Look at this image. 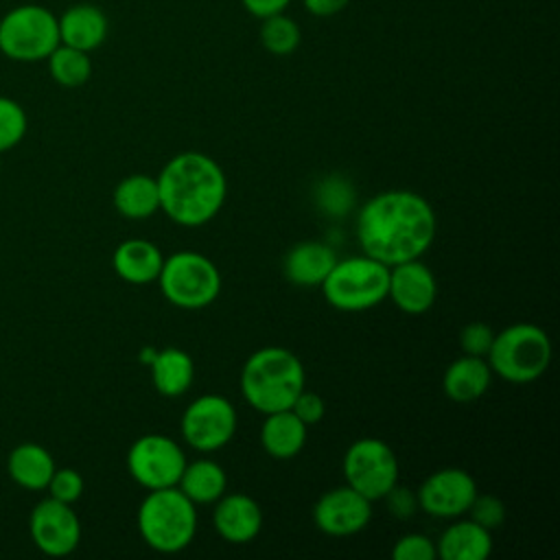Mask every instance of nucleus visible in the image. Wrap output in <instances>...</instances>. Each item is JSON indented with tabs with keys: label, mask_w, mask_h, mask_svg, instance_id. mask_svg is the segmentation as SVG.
Instances as JSON below:
<instances>
[{
	"label": "nucleus",
	"mask_w": 560,
	"mask_h": 560,
	"mask_svg": "<svg viewBox=\"0 0 560 560\" xmlns=\"http://www.w3.org/2000/svg\"><path fill=\"white\" fill-rule=\"evenodd\" d=\"M438 219L431 203L413 190H385L357 212L361 252L387 267L420 258L433 243Z\"/></svg>",
	"instance_id": "obj_1"
},
{
	"label": "nucleus",
	"mask_w": 560,
	"mask_h": 560,
	"mask_svg": "<svg viewBox=\"0 0 560 560\" xmlns=\"http://www.w3.org/2000/svg\"><path fill=\"white\" fill-rule=\"evenodd\" d=\"M160 210L184 228L214 219L228 197V179L219 162L199 151L173 155L155 177Z\"/></svg>",
	"instance_id": "obj_2"
},
{
	"label": "nucleus",
	"mask_w": 560,
	"mask_h": 560,
	"mask_svg": "<svg viewBox=\"0 0 560 560\" xmlns=\"http://www.w3.org/2000/svg\"><path fill=\"white\" fill-rule=\"evenodd\" d=\"M304 365L295 352L267 346L247 357L241 370V394L245 402L260 411L273 413L289 409L304 389Z\"/></svg>",
	"instance_id": "obj_3"
},
{
	"label": "nucleus",
	"mask_w": 560,
	"mask_h": 560,
	"mask_svg": "<svg viewBox=\"0 0 560 560\" xmlns=\"http://www.w3.org/2000/svg\"><path fill=\"white\" fill-rule=\"evenodd\" d=\"M138 532L151 549L177 553L197 534V508L177 486L149 490L138 508Z\"/></svg>",
	"instance_id": "obj_4"
},
{
	"label": "nucleus",
	"mask_w": 560,
	"mask_h": 560,
	"mask_svg": "<svg viewBox=\"0 0 560 560\" xmlns=\"http://www.w3.org/2000/svg\"><path fill=\"white\" fill-rule=\"evenodd\" d=\"M486 361L508 383H532L549 368L551 341L536 324H512L494 332Z\"/></svg>",
	"instance_id": "obj_5"
},
{
	"label": "nucleus",
	"mask_w": 560,
	"mask_h": 560,
	"mask_svg": "<svg viewBox=\"0 0 560 560\" xmlns=\"http://www.w3.org/2000/svg\"><path fill=\"white\" fill-rule=\"evenodd\" d=\"M389 267L361 254L335 260L322 287L324 300L346 313L368 311L387 298Z\"/></svg>",
	"instance_id": "obj_6"
},
{
	"label": "nucleus",
	"mask_w": 560,
	"mask_h": 560,
	"mask_svg": "<svg viewBox=\"0 0 560 560\" xmlns=\"http://www.w3.org/2000/svg\"><path fill=\"white\" fill-rule=\"evenodd\" d=\"M162 295L179 308L197 311L212 304L221 291L217 265L199 252H175L164 258L158 276Z\"/></svg>",
	"instance_id": "obj_7"
},
{
	"label": "nucleus",
	"mask_w": 560,
	"mask_h": 560,
	"mask_svg": "<svg viewBox=\"0 0 560 560\" xmlns=\"http://www.w3.org/2000/svg\"><path fill=\"white\" fill-rule=\"evenodd\" d=\"M59 44V22L46 7L20 4L0 20V52L13 61H42Z\"/></svg>",
	"instance_id": "obj_8"
},
{
	"label": "nucleus",
	"mask_w": 560,
	"mask_h": 560,
	"mask_svg": "<svg viewBox=\"0 0 560 560\" xmlns=\"http://www.w3.org/2000/svg\"><path fill=\"white\" fill-rule=\"evenodd\" d=\"M343 479L370 501L383 499L398 483V459L389 444L378 438L354 440L341 462Z\"/></svg>",
	"instance_id": "obj_9"
},
{
	"label": "nucleus",
	"mask_w": 560,
	"mask_h": 560,
	"mask_svg": "<svg viewBox=\"0 0 560 560\" xmlns=\"http://www.w3.org/2000/svg\"><path fill=\"white\" fill-rule=\"evenodd\" d=\"M184 466L186 455L182 446L162 433H147L127 451V470L147 490L177 486Z\"/></svg>",
	"instance_id": "obj_10"
},
{
	"label": "nucleus",
	"mask_w": 560,
	"mask_h": 560,
	"mask_svg": "<svg viewBox=\"0 0 560 560\" xmlns=\"http://www.w3.org/2000/svg\"><path fill=\"white\" fill-rule=\"evenodd\" d=\"M182 438L199 453L223 448L236 431V409L219 394H203L195 398L182 413Z\"/></svg>",
	"instance_id": "obj_11"
},
{
	"label": "nucleus",
	"mask_w": 560,
	"mask_h": 560,
	"mask_svg": "<svg viewBox=\"0 0 560 560\" xmlns=\"http://www.w3.org/2000/svg\"><path fill=\"white\" fill-rule=\"evenodd\" d=\"M33 545L52 558L70 556L81 542V521L70 503L52 497L42 499L28 514Z\"/></svg>",
	"instance_id": "obj_12"
},
{
	"label": "nucleus",
	"mask_w": 560,
	"mask_h": 560,
	"mask_svg": "<svg viewBox=\"0 0 560 560\" xmlns=\"http://www.w3.org/2000/svg\"><path fill=\"white\" fill-rule=\"evenodd\" d=\"M416 497L422 512L438 518H455L468 512L477 497V483L464 468H442L420 483Z\"/></svg>",
	"instance_id": "obj_13"
},
{
	"label": "nucleus",
	"mask_w": 560,
	"mask_h": 560,
	"mask_svg": "<svg viewBox=\"0 0 560 560\" xmlns=\"http://www.w3.org/2000/svg\"><path fill=\"white\" fill-rule=\"evenodd\" d=\"M372 518V501L354 488L339 486L324 492L313 505V521L328 536H352L368 527Z\"/></svg>",
	"instance_id": "obj_14"
},
{
	"label": "nucleus",
	"mask_w": 560,
	"mask_h": 560,
	"mask_svg": "<svg viewBox=\"0 0 560 560\" xmlns=\"http://www.w3.org/2000/svg\"><path fill=\"white\" fill-rule=\"evenodd\" d=\"M387 298L407 315H422L427 313L438 298V280L433 271L416 260L398 262L389 267V284Z\"/></svg>",
	"instance_id": "obj_15"
},
{
	"label": "nucleus",
	"mask_w": 560,
	"mask_h": 560,
	"mask_svg": "<svg viewBox=\"0 0 560 560\" xmlns=\"http://www.w3.org/2000/svg\"><path fill=\"white\" fill-rule=\"evenodd\" d=\"M212 525L223 540L232 545H245L260 534L262 510L258 501L247 494H223L221 499L214 501Z\"/></svg>",
	"instance_id": "obj_16"
},
{
	"label": "nucleus",
	"mask_w": 560,
	"mask_h": 560,
	"mask_svg": "<svg viewBox=\"0 0 560 560\" xmlns=\"http://www.w3.org/2000/svg\"><path fill=\"white\" fill-rule=\"evenodd\" d=\"M337 254L322 241H302L289 249L282 269L291 284L319 287L326 273L332 269Z\"/></svg>",
	"instance_id": "obj_17"
},
{
	"label": "nucleus",
	"mask_w": 560,
	"mask_h": 560,
	"mask_svg": "<svg viewBox=\"0 0 560 560\" xmlns=\"http://www.w3.org/2000/svg\"><path fill=\"white\" fill-rule=\"evenodd\" d=\"M162 262V252L147 238H127L114 249L112 256V267L116 276L129 284L155 282Z\"/></svg>",
	"instance_id": "obj_18"
},
{
	"label": "nucleus",
	"mask_w": 560,
	"mask_h": 560,
	"mask_svg": "<svg viewBox=\"0 0 560 560\" xmlns=\"http://www.w3.org/2000/svg\"><path fill=\"white\" fill-rule=\"evenodd\" d=\"M492 383V370L486 357L464 354L448 363L442 376V389L453 402H475Z\"/></svg>",
	"instance_id": "obj_19"
},
{
	"label": "nucleus",
	"mask_w": 560,
	"mask_h": 560,
	"mask_svg": "<svg viewBox=\"0 0 560 560\" xmlns=\"http://www.w3.org/2000/svg\"><path fill=\"white\" fill-rule=\"evenodd\" d=\"M57 22L59 42L85 52L98 48L107 37V18L96 4H74Z\"/></svg>",
	"instance_id": "obj_20"
},
{
	"label": "nucleus",
	"mask_w": 560,
	"mask_h": 560,
	"mask_svg": "<svg viewBox=\"0 0 560 560\" xmlns=\"http://www.w3.org/2000/svg\"><path fill=\"white\" fill-rule=\"evenodd\" d=\"M492 551V532L472 518L448 525L435 545L442 560H486Z\"/></svg>",
	"instance_id": "obj_21"
},
{
	"label": "nucleus",
	"mask_w": 560,
	"mask_h": 560,
	"mask_svg": "<svg viewBox=\"0 0 560 560\" xmlns=\"http://www.w3.org/2000/svg\"><path fill=\"white\" fill-rule=\"evenodd\" d=\"M306 431L308 427L291 409L265 413L260 444L273 459H291L304 448Z\"/></svg>",
	"instance_id": "obj_22"
},
{
	"label": "nucleus",
	"mask_w": 560,
	"mask_h": 560,
	"mask_svg": "<svg viewBox=\"0 0 560 560\" xmlns=\"http://www.w3.org/2000/svg\"><path fill=\"white\" fill-rule=\"evenodd\" d=\"M55 459L48 448L35 442L18 444L9 457H7V472L11 481L24 490H46L52 472H55Z\"/></svg>",
	"instance_id": "obj_23"
},
{
	"label": "nucleus",
	"mask_w": 560,
	"mask_h": 560,
	"mask_svg": "<svg viewBox=\"0 0 560 560\" xmlns=\"http://www.w3.org/2000/svg\"><path fill=\"white\" fill-rule=\"evenodd\" d=\"M149 368L153 387L166 398H177L186 394L195 378L192 357L182 348H164L155 352Z\"/></svg>",
	"instance_id": "obj_24"
},
{
	"label": "nucleus",
	"mask_w": 560,
	"mask_h": 560,
	"mask_svg": "<svg viewBox=\"0 0 560 560\" xmlns=\"http://www.w3.org/2000/svg\"><path fill=\"white\" fill-rule=\"evenodd\" d=\"M177 488L195 503V505H208L221 499L228 490V477L221 464L212 459H195L186 462L182 477L177 481Z\"/></svg>",
	"instance_id": "obj_25"
},
{
	"label": "nucleus",
	"mask_w": 560,
	"mask_h": 560,
	"mask_svg": "<svg viewBox=\"0 0 560 560\" xmlns=\"http://www.w3.org/2000/svg\"><path fill=\"white\" fill-rule=\"evenodd\" d=\"M114 208L127 219H149L160 210L158 182L151 175L133 173L120 179L114 188Z\"/></svg>",
	"instance_id": "obj_26"
},
{
	"label": "nucleus",
	"mask_w": 560,
	"mask_h": 560,
	"mask_svg": "<svg viewBox=\"0 0 560 560\" xmlns=\"http://www.w3.org/2000/svg\"><path fill=\"white\" fill-rule=\"evenodd\" d=\"M46 59L50 77L63 88H79L92 74V61L85 50L59 44Z\"/></svg>",
	"instance_id": "obj_27"
},
{
	"label": "nucleus",
	"mask_w": 560,
	"mask_h": 560,
	"mask_svg": "<svg viewBox=\"0 0 560 560\" xmlns=\"http://www.w3.org/2000/svg\"><path fill=\"white\" fill-rule=\"evenodd\" d=\"M260 26V42L271 55H291L300 44V28L298 24L282 15L273 13L269 18H262Z\"/></svg>",
	"instance_id": "obj_28"
},
{
	"label": "nucleus",
	"mask_w": 560,
	"mask_h": 560,
	"mask_svg": "<svg viewBox=\"0 0 560 560\" xmlns=\"http://www.w3.org/2000/svg\"><path fill=\"white\" fill-rule=\"evenodd\" d=\"M315 203L328 217H346L348 210L354 206V188L341 175H330L319 182Z\"/></svg>",
	"instance_id": "obj_29"
},
{
	"label": "nucleus",
	"mask_w": 560,
	"mask_h": 560,
	"mask_svg": "<svg viewBox=\"0 0 560 560\" xmlns=\"http://www.w3.org/2000/svg\"><path fill=\"white\" fill-rule=\"evenodd\" d=\"M28 118L24 107L9 96H0V153L18 147L24 140Z\"/></svg>",
	"instance_id": "obj_30"
},
{
	"label": "nucleus",
	"mask_w": 560,
	"mask_h": 560,
	"mask_svg": "<svg viewBox=\"0 0 560 560\" xmlns=\"http://www.w3.org/2000/svg\"><path fill=\"white\" fill-rule=\"evenodd\" d=\"M468 512H470V518L475 523H479L481 527H486L488 532L501 527L505 523V516H508L505 503L494 494H477L472 499Z\"/></svg>",
	"instance_id": "obj_31"
},
{
	"label": "nucleus",
	"mask_w": 560,
	"mask_h": 560,
	"mask_svg": "<svg viewBox=\"0 0 560 560\" xmlns=\"http://www.w3.org/2000/svg\"><path fill=\"white\" fill-rule=\"evenodd\" d=\"M46 490H48V497L72 505L83 494V477L74 468H55Z\"/></svg>",
	"instance_id": "obj_32"
},
{
	"label": "nucleus",
	"mask_w": 560,
	"mask_h": 560,
	"mask_svg": "<svg viewBox=\"0 0 560 560\" xmlns=\"http://www.w3.org/2000/svg\"><path fill=\"white\" fill-rule=\"evenodd\" d=\"M435 542L424 534H405L392 547L394 560H433Z\"/></svg>",
	"instance_id": "obj_33"
},
{
	"label": "nucleus",
	"mask_w": 560,
	"mask_h": 560,
	"mask_svg": "<svg viewBox=\"0 0 560 560\" xmlns=\"http://www.w3.org/2000/svg\"><path fill=\"white\" fill-rule=\"evenodd\" d=\"M494 330L483 324V322H470L462 328L459 332V346L464 350V354H472V357H486L492 343Z\"/></svg>",
	"instance_id": "obj_34"
},
{
	"label": "nucleus",
	"mask_w": 560,
	"mask_h": 560,
	"mask_svg": "<svg viewBox=\"0 0 560 560\" xmlns=\"http://www.w3.org/2000/svg\"><path fill=\"white\" fill-rule=\"evenodd\" d=\"M289 409H291L306 427L322 422V418H324V413H326V405H324L322 396H319V394H313V392H306V389H302V392L298 394V398L293 400V405H291Z\"/></svg>",
	"instance_id": "obj_35"
},
{
	"label": "nucleus",
	"mask_w": 560,
	"mask_h": 560,
	"mask_svg": "<svg viewBox=\"0 0 560 560\" xmlns=\"http://www.w3.org/2000/svg\"><path fill=\"white\" fill-rule=\"evenodd\" d=\"M387 501V510L396 516V518H409L416 514L418 510V497L413 490H409L407 486H394L385 497Z\"/></svg>",
	"instance_id": "obj_36"
},
{
	"label": "nucleus",
	"mask_w": 560,
	"mask_h": 560,
	"mask_svg": "<svg viewBox=\"0 0 560 560\" xmlns=\"http://www.w3.org/2000/svg\"><path fill=\"white\" fill-rule=\"evenodd\" d=\"M243 7L256 15V18H269L273 13H282V9L291 2V0H241Z\"/></svg>",
	"instance_id": "obj_37"
},
{
	"label": "nucleus",
	"mask_w": 560,
	"mask_h": 560,
	"mask_svg": "<svg viewBox=\"0 0 560 560\" xmlns=\"http://www.w3.org/2000/svg\"><path fill=\"white\" fill-rule=\"evenodd\" d=\"M350 0H304V7L313 15H332L339 13Z\"/></svg>",
	"instance_id": "obj_38"
},
{
	"label": "nucleus",
	"mask_w": 560,
	"mask_h": 560,
	"mask_svg": "<svg viewBox=\"0 0 560 560\" xmlns=\"http://www.w3.org/2000/svg\"><path fill=\"white\" fill-rule=\"evenodd\" d=\"M155 352H158V350H151V348H144V352H142V354H140V361H142V363H151V361H153V357H155Z\"/></svg>",
	"instance_id": "obj_39"
}]
</instances>
